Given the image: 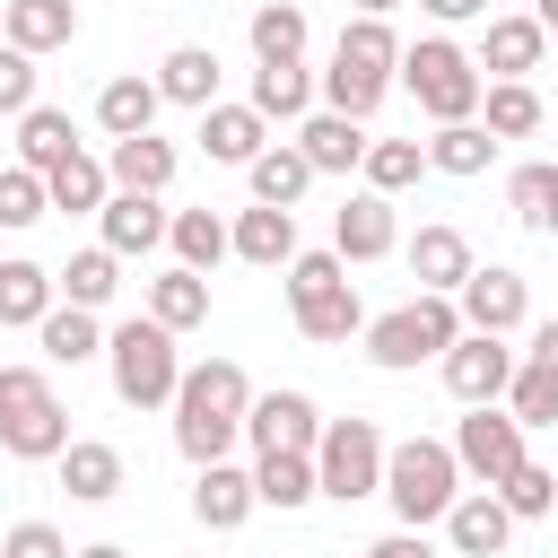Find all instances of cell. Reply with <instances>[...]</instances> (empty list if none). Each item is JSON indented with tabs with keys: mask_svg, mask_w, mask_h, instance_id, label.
Instances as JSON below:
<instances>
[{
	"mask_svg": "<svg viewBox=\"0 0 558 558\" xmlns=\"http://www.w3.org/2000/svg\"><path fill=\"white\" fill-rule=\"evenodd\" d=\"M166 410H174V445H183V462L201 471V462H227V453H235L244 410H253V384H244L235 357H201V366H183V384H174Z\"/></svg>",
	"mask_w": 558,
	"mask_h": 558,
	"instance_id": "obj_1",
	"label": "cell"
},
{
	"mask_svg": "<svg viewBox=\"0 0 558 558\" xmlns=\"http://www.w3.org/2000/svg\"><path fill=\"white\" fill-rule=\"evenodd\" d=\"M392 70H401V35H392V17H349L340 44H331V70H323V113L366 122V113L392 96Z\"/></svg>",
	"mask_w": 558,
	"mask_h": 558,
	"instance_id": "obj_2",
	"label": "cell"
},
{
	"mask_svg": "<svg viewBox=\"0 0 558 558\" xmlns=\"http://www.w3.org/2000/svg\"><path fill=\"white\" fill-rule=\"evenodd\" d=\"M375 497L401 514V532L445 523V506L462 497V462H453V445H445V436H392V445H384V488H375Z\"/></svg>",
	"mask_w": 558,
	"mask_h": 558,
	"instance_id": "obj_3",
	"label": "cell"
},
{
	"mask_svg": "<svg viewBox=\"0 0 558 558\" xmlns=\"http://www.w3.org/2000/svg\"><path fill=\"white\" fill-rule=\"evenodd\" d=\"M392 87H410L427 122H480V87H488V78H480V61H471L453 35H418V44H401Z\"/></svg>",
	"mask_w": 558,
	"mask_h": 558,
	"instance_id": "obj_4",
	"label": "cell"
},
{
	"mask_svg": "<svg viewBox=\"0 0 558 558\" xmlns=\"http://www.w3.org/2000/svg\"><path fill=\"white\" fill-rule=\"evenodd\" d=\"M70 445V410L52 366H0V453L9 462H52Z\"/></svg>",
	"mask_w": 558,
	"mask_h": 558,
	"instance_id": "obj_5",
	"label": "cell"
},
{
	"mask_svg": "<svg viewBox=\"0 0 558 558\" xmlns=\"http://www.w3.org/2000/svg\"><path fill=\"white\" fill-rule=\"evenodd\" d=\"M105 366H113V401H122V410H166L174 384H183V349H174V331H157L148 314H131V323L105 331Z\"/></svg>",
	"mask_w": 558,
	"mask_h": 558,
	"instance_id": "obj_6",
	"label": "cell"
},
{
	"mask_svg": "<svg viewBox=\"0 0 558 558\" xmlns=\"http://www.w3.org/2000/svg\"><path fill=\"white\" fill-rule=\"evenodd\" d=\"M288 314H296V331H305L314 349H331V340L366 331V305H357V288H349V262H340V253H296V262H288Z\"/></svg>",
	"mask_w": 558,
	"mask_h": 558,
	"instance_id": "obj_7",
	"label": "cell"
},
{
	"mask_svg": "<svg viewBox=\"0 0 558 558\" xmlns=\"http://www.w3.org/2000/svg\"><path fill=\"white\" fill-rule=\"evenodd\" d=\"M453 340H462L453 296H410V305H392V314H375V323H366V357H375L384 375H410V366L445 357Z\"/></svg>",
	"mask_w": 558,
	"mask_h": 558,
	"instance_id": "obj_8",
	"label": "cell"
},
{
	"mask_svg": "<svg viewBox=\"0 0 558 558\" xmlns=\"http://www.w3.org/2000/svg\"><path fill=\"white\" fill-rule=\"evenodd\" d=\"M384 427L375 418H323V436H314V488L331 497V506H357V497H375L384 488Z\"/></svg>",
	"mask_w": 558,
	"mask_h": 558,
	"instance_id": "obj_9",
	"label": "cell"
},
{
	"mask_svg": "<svg viewBox=\"0 0 558 558\" xmlns=\"http://www.w3.org/2000/svg\"><path fill=\"white\" fill-rule=\"evenodd\" d=\"M453 314H462V331H488V340H506V331H523V314H532V288H523V270H506V262H471V279L453 288Z\"/></svg>",
	"mask_w": 558,
	"mask_h": 558,
	"instance_id": "obj_10",
	"label": "cell"
},
{
	"mask_svg": "<svg viewBox=\"0 0 558 558\" xmlns=\"http://www.w3.org/2000/svg\"><path fill=\"white\" fill-rule=\"evenodd\" d=\"M436 375H445V392H453L462 410H480V401H506V384H514V349L488 340V331H462V340L436 357Z\"/></svg>",
	"mask_w": 558,
	"mask_h": 558,
	"instance_id": "obj_11",
	"label": "cell"
},
{
	"mask_svg": "<svg viewBox=\"0 0 558 558\" xmlns=\"http://www.w3.org/2000/svg\"><path fill=\"white\" fill-rule=\"evenodd\" d=\"M453 462H462V480H480V488H497V480L523 462V427L506 418V401H480V410L453 427Z\"/></svg>",
	"mask_w": 558,
	"mask_h": 558,
	"instance_id": "obj_12",
	"label": "cell"
},
{
	"mask_svg": "<svg viewBox=\"0 0 558 558\" xmlns=\"http://www.w3.org/2000/svg\"><path fill=\"white\" fill-rule=\"evenodd\" d=\"M314 436H323V410L305 392H253V410H244L253 453H314Z\"/></svg>",
	"mask_w": 558,
	"mask_h": 558,
	"instance_id": "obj_13",
	"label": "cell"
},
{
	"mask_svg": "<svg viewBox=\"0 0 558 558\" xmlns=\"http://www.w3.org/2000/svg\"><path fill=\"white\" fill-rule=\"evenodd\" d=\"M331 253H340V262H384V253H401L392 201H384V192H349V201L331 209Z\"/></svg>",
	"mask_w": 558,
	"mask_h": 558,
	"instance_id": "obj_14",
	"label": "cell"
},
{
	"mask_svg": "<svg viewBox=\"0 0 558 558\" xmlns=\"http://www.w3.org/2000/svg\"><path fill=\"white\" fill-rule=\"evenodd\" d=\"M401 262H410V279H418V296H453L462 279H471V235L462 227H418L410 244H401Z\"/></svg>",
	"mask_w": 558,
	"mask_h": 558,
	"instance_id": "obj_15",
	"label": "cell"
},
{
	"mask_svg": "<svg viewBox=\"0 0 558 558\" xmlns=\"http://www.w3.org/2000/svg\"><path fill=\"white\" fill-rule=\"evenodd\" d=\"M70 35H78V0H0V44H9V52L44 61V52H61Z\"/></svg>",
	"mask_w": 558,
	"mask_h": 558,
	"instance_id": "obj_16",
	"label": "cell"
},
{
	"mask_svg": "<svg viewBox=\"0 0 558 558\" xmlns=\"http://www.w3.org/2000/svg\"><path fill=\"white\" fill-rule=\"evenodd\" d=\"M541 52H549V35L532 26V9H514V17H488L480 26V78H532L541 70Z\"/></svg>",
	"mask_w": 558,
	"mask_h": 558,
	"instance_id": "obj_17",
	"label": "cell"
},
{
	"mask_svg": "<svg viewBox=\"0 0 558 558\" xmlns=\"http://www.w3.org/2000/svg\"><path fill=\"white\" fill-rule=\"evenodd\" d=\"M96 227H105V253H113V262H131V253H157V244H166L174 209H166V201H148V192H113V201L96 209Z\"/></svg>",
	"mask_w": 558,
	"mask_h": 558,
	"instance_id": "obj_18",
	"label": "cell"
},
{
	"mask_svg": "<svg viewBox=\"0 0 558 558\" xmlns=\"http://www.w3.org/2000/svg\"><path fill=\"white\" fill-rule=\"evenodd\" d=\"M296 157L314 166V174H357L366 166V122H349V113H305L296 122Z\"/></svg>",
	"mask_w": 558,
	"mask_h": 558,
	"instance_id": "obj_19",
	"label": "cell"
},
{
	"mask_svg": "<svg viewBox=\"0 0 558 558\" xmlns=\"http://www.w3.org/2000/svg\"><path fill=\"white\" fill-rule=\"evenodd\" d=\"M227 253L235 262H253V270H288L296 262V209H235V227H227Z\"/></svg>",
	"mask_w": 558,
	"mask_h": 558,
	"instance_id": "obj_20",
	"label": "cell"
},
{
	"mask_svg": "<svg viewBox=\"0 0 558 558\" xmlns=\"http://www.w3.org/2000/svg\"><path fill=\"white\" fill-rule=\"evenodd\" d=\"M52 471H61V488H70L78 506L122 497V445H105V436H70V445L52 453Z\"/></svg>",
	"mask_w": 558,
	"mask_h": 558,
	"instance_id": "obj_21",
	"label": "cell"
},
{
	"mask_svg": "<svg viewBox=\"0 0 558 558\" xmlns=\"http://www.w3.org/2000/svg\"><path fill=\"white\" fill-rule=\"evenodd\" d=\"M253 471L244 462H201L192 471V514L209 523V532H235V523H253Z\"/></svg>",
	"mask_w": 558,
	"mask_h": 558,
	"instance_id": "obj_22",
	"label": "cell"
},
{
	"mask_svg": "<svg viewBox=\"0 0 558 558\" xmlns=\"http://www.w3.org/2000/svg\"><path fill=\"white\" fill-rule=\"evenodd\" d=\"M445 541H453L462 558H506V541H514V514H506L488 488H462V497L445 506Z\"/></svg>",
	"mask_w": 558,
	"mask_h": 558,
	"instance_id": "obj_23",
	"label": "cell"
},
{
	"mask_svg": "<svg viewBox=\"0 0 558 558\" xmlns=\"http://www.w3.org/2000/svg\"><path fill=\"white\" fill-rule=\"evenodd\" d=\"M140 314H148L157 331H174V340H183L192 323H209V279L174 262V270H157V279L140 288Z\"/></svg>",
	"mask_w": 558,
	"mask_h": 558,
	"instance_id": "obj_24",
	"label": "cell"
},
{
	"mask_svg": "<svg viewBox=\"0 0 558 558\" xmlns=\"http://www.w3.org/2000/svg\"><path fill=\"white\" fill-rule=\"evenodd\" d=\"M157 78H140V70H122V78H105L96 87V131L105 140H140V131H157Z\"/></svg>",
	"mask_w": 558,
	"mask_h": 558,
	"instance_id": "obj_25",
	"label": "cell"
},
{
	"mask_svg": "<svg viewBox=\"0 0 558 558\" xmlns=\"http://www.w3.org/2000/svg\"><path fill=\"white\" fill-rule=\"evenodd\" d=\"M105 183H113V192H148V201H157V192L174 183V140H157V131L113 140V148H105Z\"/></svg>",
	"mask_w": 558,
	"mask_h": 558,
	"instance_id": "obj_26",
	"label": "cell"
},
{
	"mask_svg": "<svg viewBox=\"0 0 558 558\" xmlns=\"http://www.w3.org/2000/svg\"><path fill=\"white\" fill-rule=\"evenodd\" d=\"M148 78H157V96H166V105H192V113H209V105H218V52H209V44H174Z\"/></svg>",
	"mask_w": 558,
	"mask_h": 558,
	"instance_id": "obj_27",
	"label": "cell"
},
{
	"mask_svg": "<svg viewBox=\"0 0 558 558\" xmlns=\"http://www.w3.org/2000/svg\"><path fill=\"white\" fill-rule=\"evenodd\" d=\"M61 157H78V122H70L61 105L35 96V105L17 113V166H26V174H52Z\"/></svg>",
	"mask_w": 558,
	"mask_h": 558,
	"instance_id": "obj_28",
	"label": "cell"
},
{
	"mask_svg": "<svg viewBox=\"0 0 558 558\" xmlns=\"http://www.w3.org/2000/svg\"><path fill=\"white\" fill-rule=\"evenodd\" d=\"M270 148V122L253 113V105H209L201 113V157H218V166H253Z\"/></svg>",
	"mask_w": 558,
	"mask_h": 558,
	"instance_id": "obj_29",
	"label": "cell"
},
{
	"mask_svg": "<svg viewBox=\"0 0 558 558\" xmlns=\"http://www.w3.org/2000/svg\"><path fill=\"white\" fill-rule=\"evenodd\" d=\"M244 105H253L262 122H305V113H314V70H305V61H262Z\"/></svg>",
	"mask_w": 558,
	"mask_h": 558,
	"instance_id": "obj_30",
	"label": "cell"
},
{
	"mask_svg": "<svg viewBox=\"0 0 558 558\" xmlns=\"http://www.w3.org/2000/svg\"><path fill=\"white\" fill-rule=\"evenodd\" d=\"M105 201H113V183H105V157H87V148L44 174V209H61V218H96Z\"/></svg>",
	"mask_w": 558,
	"mask_h": 558,
	"instance_id": "obj_31",
	"label": "cell"
},
{
	"mask_svg": "<svg viewBox=\"0 0 558 558\" xmlns=\"http://www.w3.org/2000/svg\"><path fill=\"white\" fill-rule=\"evenodd\" d=\"M480 131L488 140H532L541 131V87L532 78H488L480 87Z\"/></svg>",
	"mask_w": 558,
	"mask_h": 558,
	"instance_id": "obj_32",
	"label": "cell"
},
{
	"mask_svg": "<svg viewBox=\"0 0 558 558\" xmlns=\"http://www.w3.org/2000/svg\"><path fill=\"white\" fill-rule=\"evenodd\" d=\"M52 288H61V305L105 314V305H113V288H122V262H113L105 244H87V253H70V262L52 270Z\"/></svg>",
	"mask_w": 558,
	"mask_h": 558,
	"instance_id": "obj_33",
	"label": "cell"
},
{
	"mask_svg": "<svg viewBox=\"0 0 558 558\" xmlns=\"http://www.w3.org/2000/svg\"><path fill=\"white\" fill-rule=\"evenodd\" d=\"M52 305H61L52 270H44V262H26V253H9V262H0V323H26V331H35Z\"/></svg>",
	"mask_w": 558,
	"mask_h": 558,
	"instance_id": "obj_34",
	"label": "cell"
},
{
	"mask_svg": "<svg viewBox=\"0 0 558 558\" xmlns=\"http://www.w3.org/2000/svg\"><path fill=\"white\" fill-rule=\"evenodd\" d=\"M506 209H514V227H532V235H558V157H532V166H514V174H506Z\"/></svg>",
	"mask_w": 558,
	"mask_h": 558,
	"instance_id": "obj_35",
	"label": "cell"
},
{
	"mask_svg": "<svg viewBox=\"0 0 558 558\" xmlns=\"http://www.w3.org/2000/svg\"><path fill=\"white\" fill-rule=\"evenodd\" d=\"M418 148H427V174H453V183L488 174V157H497V140L480 122H436V140H418Z\"/></svg>",
	"mask_w": 558,
	"mask_h": 558,
	"instance_id": "obj_36",
	"label": "cell"
},
{
	"mask_svg": "<svg viewBox=\"0 0 558 558\" xmlns=\"http://www.w3.org/2000/svg\"><path fill=\"white\" fill-rule=\"evenodd\" d=\"M244 174H253V201H262V209H296V201H305V183H314V166L296 157V140H270Z\"/></svg>",
	"mask_w": 558,
	"mask_h": 558,
	"instance_id": "obj_37",
	"label": "cell"
},
{
	"mask_svg": "<svg viewBox=\"0 0 558 558\" xmlns=\"http://www.w3.org/2000/svg\"><path fill=\"white\" fill-rule=\"evenodd\" d=\"M35 340H44V366H87V357H105V323L78 314V305H52V314L35 323Z\"/></svg>",
	"mask_w": 558,
	"mask_h": 558,
	"instance_id": "obj_38",
	"label": "cell"
},
{
	"mask_svg": "<svg viewBox=\"0 0 558 558\" xmlns=\"http://www.w3.org/2000/svg\"><path fill=\"white\" fill-rule=\"evenodd\" d=\"M253 497L279 506V514L314 506V497H323V488H314V453H253Z\"/></svg>",
	"mask_w": 558,
	"mask_h": 558,
	"instance_id": "obj_39",
	"label": "cell"
},
{
	"mask_svg": "<svg viewBox=\"0 0 558 558\" xmlns=\"http://www.w3.org/2000/svg\"><path fill=\"white\" fill-rule=\"evenodd\" d=\"M244 35H253V61H305V35H314V26H305L296 0H262Z\"/></svg>",
	"mask_w": 558,
	"mask_h": 558,
	"instance_id": "obj_40",
	"label": "cell"
},
{
	"mask_svg": "<svg viewBox=\"0 0 558 558\" xmlns=\"http://www.w3.org/2000/svg\"><path fill=\"white\" fill-rule=\"evenodd\" d=\"M166 244H174V262H183V270H201V279H209V270L227 262V218H218V209H174Z\"/></svg>",
	"mask_w": 558,
	"mask_h": 558,
	"instance_id": "obj_41",
	"label": "cell"
},
{
	"mask_svg": "<svg viewBox=\"0 0 558 558\" xmlns=\"http://www.w3.org/2000/svg\"><path fill=\"white\" fill-rule=\"evenodd\" d=\"M488 497H497V506H506L514 523H541V514H558V471L523 453V462H514V471H506V480H497Z\"/></svg>",
	"mask_w": 558,
	"mask_h": 558,
	"instance_id": "obj_42",
	"label": "cell"
},
{
	"mask_svg": "<svg viewBox=\"0 0 558 558\" xmlns=\"http://www.w3.org/2000/svg\"><path fill=\"white\" fill-rule=\"evenodd\" d=\"M506 418L532 436V427H558V375L541 357H514V384H506Z\"/></svg>",
	"mask_w": 558,
	"mask_h": 558,
	"instance_id": "obj_43",
	"label": "cell"
},
{
	"mask_svg": "<svg viewBox=\"0 0 558 558\" xmlns=\"http://www.w3.org/2000/svg\"><path fill=\"white\" fill-rule=\"evenodd\" d=\"M357 174H366V192L392 201V192H410V183L427 174V148H418V140H366V166H357Z\"/></svg>",
	"mask_w": 558,
	"mask_h": 558,
	"instance_id": "obj_44",
	"label": "cell"
},
{
	"mask_svg": "<svg viewBox=\"0 0 558 558\" xmlns=\"http://www.w3.org/2000/svg\"><path fill=\"white\" fill-rule=\"evenodd\" d=\"M35 218H44V174L0 166V227H35Z\"/></svg>",
	"mask_w": 558,
	"mask_h": 558,
	"instance_id": "obj_45",
	"label": "cell"
},
{
	"mask_svg": "<svg viewBox=\"0 0 558 558\" xmlns=\"http://www.w3.org/2000/svg\"><path fill=\"white\" fill-rule=\"evenodd\" d=\"M0 558H70V541H61V523L26 514V523H9V532H0Z\"/></svg>",
	"mask_w": 558,
	"mask_h": 558,
	"instance_id": "obj_46",
	"label": "cell"
},
{
	"mask_svg": "<svg viewBox=\"0 0 558 558\" xmlns=\"http://www.w3.org/2000/svg\"><path fill=\"white\" fill-rule=\"evenodd\" d=\"M26 105H35V61L0 44V113H26Z\"/></svg>",
	"mask_w": 558,
	"mask_h": 558,
	"instance_id": "obj_47",
	"label": "cell"
},
{
	"mask_svg": "<svg viewBox=\"0 0 558 558\" xmlns=\"http://www.w3.org/2000/svg\"><path fill=\"white\" fill-rule=\"evenodd\" d=\"M366 558H436V549H427V532H384V541H366Z\"/></svg>",
	"mask_w": 558,
	"mask_h": 558,
	"instance_id": "obj_48",
	"label": "cell"
},
{
	"mask_svg": "<svg viewBox=\"0 0 558 558\" xmlns=\"http://www.w3.org/2000/svg\"><path fill=\"white\" fill-rule=\"evenodd\" d=\"M436 26H471V17H488V0H418Z\"/></svg>",
	"mask_w": 558,
	"mask_h": 558,
	"instance_id": "obj_49",
	"label": "cell"
},
{
	"mask_svg": "<svg viewBox=\"0 0 558 558\" xmlns=\"http://www.w3.org/2000/svg\"><path fill=\"white\" fill-rule=\"evenodd\" d=\"M523 357H541V366H549V375H558V314H549V323H541V331H532V349H523Z\"/></svg>",
	"mask_w": 558,
	"mask_h": 558,
	"instance_id": "obj_50",
	"label": "cell"
},
{
	"mask_svg": "<svg viewBox=\"0 0 558 558\" xmlns=\"http://www.w3.org/2000/svg\"><path fill=\"white\" fill-rule=\"evenodd\" d=\"M532 26H541V35H558V0H532Z\"/></svg>",
	"mask_w": 558,
	"mask_h": 558,
	"instance_id": "obj_51",
	"label": "cell"
},
{
	"mask_svg": "<svg viewBox=\"0 0 558 558\" xmlns=\"http://www.w3.org/2000/svg\"><path fill=\"white\" fill-rule=\"evenodd\" d=\"M70 558H131L122 541H96V549H70Z\"/></svg>",
	"mask_w": 558,
	"mask_h": 558,
	"instance_id": "obj_52",
	"label": "cell"
},
{
	"mask_svg": "<svg viewBox=\"0 0 558 558\" xmlns=\"http://www.w3.org/2000/svg\"><path fill=\"white\" fill-rule=\"evenodd\" d=\"M349 9H357V17H392L401 0H349Z\"/></svg>",
	"mask_w": 558,
	"mask_h": 558,
	"instance_id": "obj_53",
	"label": "cell"
}]
</instances>
